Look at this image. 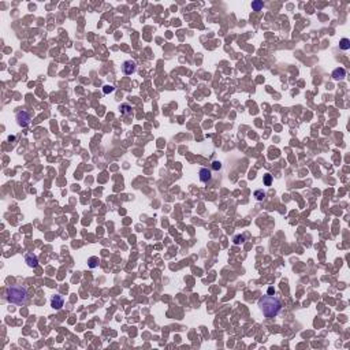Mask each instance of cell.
<instances>
[{
    "label": "cell",
    "mask_w": 350,
    "mask_h": 350,
    "mask_svg": "<svg viewBox=\"0 0 350 350\" xmlns=\"http://www.w3.org/2000/svg\"><path fill=\"white\" fill-rule=\"evenodd\" d=\"M258 306L262 311V315L267 319H272L280 312L282 302L279 301V298H276L274 296H262L258 300Z\"/></svg>",
    "instance_id": "obj_1"
},
{
    "label": "cell",
    "mask_w": 350,
    "mask_h": 350,
    "mask_svg": "<svg viewBox=\"0 0 350 350\" xmlns=\"http://www.w3.org/2000/svg\"><path fill=\"white\" fill-rule=\"evenodd\" d=\"M6 298L10 304H15V305H23L28 302L29 294L28 290L21 285H12V286L7 287L6 290Z\"/></svg>",
    "instance_id": "obj_2"
},
{
    "label": "cell",
    "mask_w": 350,
    "mask_h": 350,
    "mask_svg": "<svg viewBox=\"0 0 350 350\" xmlns=\"http://www.w3.org/2000/svg\"><path fill=\"white\" fill-rule=\"evenodd\" d=\"M17 122L21 127H26L29 126L30 123V115L26 111H19L17 114Z\"/></svg>",
    "instance_id": "obj_3"
},
{
    "label": "cell",
    "mask_w": 350,
    "mask_h": 350,
    "mask_svg": "<svg viewBox=\"0 0 350 350\" xmlns=\"http://www.w3.org/2000/svg\"><path fill=\"white\" fill-rule=\"evenodd\" d=\"M136 62H133V60H126V62H123V64H122V70H123V73L126 74V75H131V74L136 73Z\"/></svg>",
    "instance_id": "obj_4"
},
{
    "label": "cell",
    "mask_w": 350,
    "mask_h": 350,
    "mask_svg": "<svg viewBox=\"0 0 350 350\" xmlns=\"http://www.w3.org/2000/svg\"><path fill=\"white\" fill-rule=\"evenodd\" d=\"M64 304V300L62 296H59V294H56V296H54L52 298H51V306L54 308V309H56V311H59V309H62V306H63Z\"/></svg>",
    "instance_id": "obj_5"
},
{
    "label": "cell",
    "mask_w": 350,
    "mask_h": 350,
    "mask_svg": "<svg viewBox=\"0 0 350 350\" xmlns=\"http://www.w3.org/2000/svg\"><path fill=\"white\" fill-rule=\"evenodd\" d=\"M200 179H201V182H204V183L209 182V181L212 179V172H211V170H208V168H201L200 170Z\"/></svg>",
    "instance_id": "obj_6"
},
{
    "label": "cell",
    "mask_w": 350,
    "mask_h": 350,
    "mask_svg": "<svg viewBox=\"0 0 350 350\" xmlns=\"http://www.w3.org/2000/svg\"><path fill=\"white\" fill-rule=\"evenodd\" d=\"M346 77V71H345V68H342V67H339V68H335L334 71H332V78L334 79H342V78H345Z\"/></svg>",
    "instance_id": "obj_7"
},
{
    "label": "cell",
    "mask_w": 350,
    "mask_h": 350,
    "mask_svg": "<svg viewBox=\"0 0 350 350\" xmlns=\"http://www.w3.org/2000/svg\"><path fill=\"white\" fill-rule=\"evenodd\" d=\"M26 262H28V265H29V267H36V265H37V262H39V260H37V256H36V254H33V253L26 254Z\"/></svg>",
    "instance_id": "obj_8"
},
{
    "label": "cell",
    "mask_w": 350,
    "mask_h": 350,
    "mask_svg": "<svg viewBox=\"0 0 350 350\" xmlns=\"http://www.w3.org/2000/svg\"><path fill=\"white\" fill-rule=\"evenodd\" d=\"M339 48L343 51H347L350 48V40L349 39H342L339 41Z\"/></svg>",
    "instance_id": "obj_9"
},
{
    "label": "cell",
    "mask_w": 350,
    "mask_h": 350,
    "mask_svg": "<svg viewBox=\"0 0 350 350\" xmlns=\"http://www.w3.org/2000/svg\"><path fill=\"white\" fill-rule=\"evenodd\" d=\"M130 111H131V107L129 105V104H122L121 105V114L122 115H126V114H129Z\"/></svg>",
    "instance_id": "obj_10"
},
{
    "label": "cell",
    "mask_w": 350,
    "mask_h": 350,
    "mask_svg": "<svg viewBox=\"0 0 350 350\" xmlns=\"http://www.w3.org/2000/svg\"><path fill=\"white\" fill-rule=\"evenodd\" d=\"M264 7V4H262V1H253L252 3V8L254 11H260Z\"/></svg>",
    "instance_id": "obj_11"
},
{
    "label": "cell",
    "mask_w": 350,
    "mask_h": 350,
    "mask_svg": "<svg viewBox=\"0 0 350 350\" xmlns=\"http://www.w3.org/2000/svg\"><path fill=\"white\" fill-rule=\"evenodd\" d=\"M97 262H99V258L97 257H90V258H89V267H90V268L97 267Z\"/></svg>",
    "instance_id": "obj_12"
},
{
    "label": "cell",
    "mask_w": 350,
    "mask_h": 350,
    "mask_svg": "<svg viewBox=\"0 0 350 350\" xmlns=\"http://www.w3.org/2000/svg\"><path fill=\"white\" fill-rule=\"evenodd\" d=\"M254 196H256V198H257L258 201H261V200L265 197V193L261 192V190H256V192H254Z\"/></svg>",
    "instance_id": "obj_13"
},
{
    "label": "cell",
    "mask_w": 350,
    "mask_h": 350,
    "mask_svg": "<svg viewBox=\"0 0 350 350\" xmlns=\"http://www.w3.org/2000/svg\"><path fill=\"white\" fill-rule=\"evenodd\" d=\"M115 90V88L112 86V85H105V86L103 88V92L105 93V94H108V93H112Z\"/></svg>",
    "instance_id": "obj_14"
},
{
    "label": "cell",
    "mask_w": 350,
    "mask_h": 350,
    "mask_svg": "<svg viewBox=\"0 0 350 350\" xmlns=\"http://www.w3.org/2000/svg\"><path fill=\"white\" fill-rule=\"evenodd\" d=\"M271 181H272V176L269 174H265V176H264V183H265V186L271 185Z\"/></svg>",
    "instance_id": "obj_15"
},
{
    "label": "cell",
    "mask_w": 350,
    "mask_h": 350,
    "mask_svg": "<svg viewBox=\"0 0 350 350\" xmlns=\"http://www.w3.org/2000/svg\"><path fill=\"white\" fill-rule=\"evenodd\" d=\"M243 241H245V238H243L242 235H237V237L234 238V242L237 243V245H238V243H242Z\"/></svg>",
    "instance_id": "obj_16"
},
{
    "label": "cell",
    "mask_w": 350,
    "mask_h": 350,
    "mask_svg": "<svg viewBox=\"0 0 350 350\" xmlns=\"http://www.w3.org/2000/svg\"><path fill=\"white\" fill-rule=\"evenodd\" d=\"M212 167H214V170H220V168H222V164H220L219 161H214V163H212Z\"/></svg>",
    "instance_id": "obj_17"
},
{
    "label": "cell",
    "mask_w": 350,
    "mask_h": 350,
    "mask_svg": "<svg viewBox=\"0 0 350 350\" xmlns=\"http://www.w3.org/2000/svg\"><path fill=\"white\" fill-rule=\"evenodd\" d=\"M268 293H269V294H272V293H274V289H272V287H269V289H268Z\"/></svg>",
    "instance_id": "obj_18"
}]
</instances>
